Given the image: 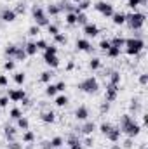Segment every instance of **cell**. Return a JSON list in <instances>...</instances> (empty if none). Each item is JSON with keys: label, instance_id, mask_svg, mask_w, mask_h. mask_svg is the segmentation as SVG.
I'll list each match as a JSON object with an SVG mask.
<instances>
[{"label": "cell", "instance_id": "1", "mask_svg": "<svg viewBox=\"0 0 148 149\" xmlns=\"http://www.w3.org/2000/svg\"><path fill=\"white\" fill-rule=\"evenodd\" d=\"M120 132L122 134H125L127 137H136V135H140V132H141V125L140 123H136L134 121V118L131 116V114H124L122 116V120H120Z\"/></svg>", "mask_w": 148, "mask_h": 149}, {"label": "cell", "instance_id": "2", "mask_svg": "<svg viewBox=\"0 0 148 149\" xmlns=\"http://www.w3.org/2000/svg\"><path fill=\"white\" fill-rule=\"evenodd\" d=\"M124 47H125V52H127L129 56H138V54H140V52L145 49V42H143L140 37L125 38V43H124Z\"/></svg>", "mask_w": 148, "mask_h": 149}, {"label": "cell", "instance_id": "3", "mask_svg": "<svg viewBox=\"0 0 148 149\" xmlns=\"http://www.w3.org/2000/svg\"><path fill=\"white\" fill-rule=\"evenodd\" d=\"M78 88H80L82 92H85V94H96L98 88H99V81H98V78H94V76H87V78H84V80L78 83Z\"/></svg>", "mask_w": 148, "mask_h": 149}, {"label": "cell", "instance_id": "4", "mask_svg": "<svg viewBox=\"0 0 148 149\" xmlns=\"http://www.w3.org/2000/svg\"><path fill=\"white\" fill-rule=\"evenodd\" d=\"M147 16L143 12H132V14H125V23L132 28V30H140L145 24Z\"/></svg>", "mask_w": 148, "mask_h": 149}, {"label": "cell", "instance_id": "5", "mask_svg": "<svg viewBox=\"0 0 148 149\" xmlns=\"http://www.w3.org/2000/svg\"><path fill=\"white\" fill-rule=\"evenodd\" d=\"M32 17L35 19V24H37L38 28H42V26H47L51 21H49V17L45 16V12H44V9L40 7V5H33L32 7Z\"/></svg>", "mask_w": 148, "mask_h": 149}, {"label": "cell", "instance_id": "6", "mask_svg": "<svg viewBox=\"0 0 148 149\" xmlns=\"http://www.w3.org/2000/svg\"><path fill=\"white\" fill-rule=\"evenodd\" d=\"M94 7H96V10H98L99 14H103L105 17H111L113 12H115V10H113V5L108 3V2H98Z\"/></svg>", "mask_w": 148, "mask_h": 149}, {"label": "cell", "instance_id": "7", "mask_svg": "<svg viewBox=\"0 0 148 149\" xmlns=\"http://www.w3.org/2000/svg\"><path fill=\"white\" fill-rule=\"evenodd\" d=\"M7 97H9V101H12V102H21V101L26 97V92H25L23 88H11V90L7 92Z\"/></svg>", "mask_w": 148, "mask_h": 149}, {"label": "cell", "instance_id": "8", "mask_svg": "<svg viewBox=\"0 0 148 149\" xmlns=\"http://www.w3.org/2000/svg\"><path fill=\"white\" fill-rule=\"evenodd\" d=\"M117 94H118V85L108 83L106 85V92H105V101L106 102H113L117 99Z\"/></svg>", "mask_w": 148, "mask_h": 149}, {"label": "cell", "instance_id": "9", "mask_svg": "<svg viewBox=\"0 0 148 149\" xmlns=\"http://www.w3.org/2000/svg\"><path fill=\"white\" fill-rule=\"evenodd\" d=\"M16 17H18V14H16L14 9L5 7V9H2V12H0V19H2L4 23H12V21H16Z\"/></svg>", "mask_w": 148, "mask_h": 149}, {"label": "cell", "instance_id": "10", "mask_svg": "<svg viewBox=\"0 0 148 149\" xmlns=\"http://www.w3.org/2000/svg\"><path fill=\"white\" fill-rule=\"evenodd\" d=\"M82 31H84L85 37L94 38L98 33H99V28H98V24H94V23H87V24H84V30H82Z\"/></svg>", "mask_w": 148, "mask_h": 149}, {"label": "cell", "instance_id": "11", "mask_svg": "<svg viewBox=\"0 0 148 149\" xmlns=\"http://www.w3.org/2000/svg\"><path fill=\"white\" fill-rule=\"evenodd\" d=\"M75 45H77V49H78V50H84V52H92V45H91V42H89L87 38H78Z\"/></svg>", "mask_w": 148, "mask_h": 149}, {"label": "cell", "instance_id": "12", "mask_svg": "<svg viewBox=\"0 0 148 149\" xmlns=\"http://www.w3.org/2000/svg\"><path fill=\"white\" fill-rule=\"evenodd\" d=\"M75 118H77L78 121H87V118H89V109H87L85 106H78V108L75 109Z\"/></svg>", "mask_w": 148, "mask_h": 149}, {"label": "cell", "instance_id": "13", "mask_svg": "<svg viewBox=\"0 0 148 149\" xmlns=\"http://www.w3.org/2000/svg\"><path fill=\"white\" fill-rule=\"evenodd\" d=\"M120 128L118 127H111L110 130H108V134H106V139L110 141V142H118L120 141Z\"/></svg>", "mask_w": 148, "mask_h": 149}, {"label": "cell", "instance_id": "14", "mask_svg": "<svg viewBox=\"0 0 148 149\" xmlns=\"http://www.w3.org/2000/svg\"><path fill=\"white\" fill-rule=\"evenodd\" d=\"M66 144H68V148H70V149H84L82 141H80L77 135H70V137H68V141H66Z\"/></svg>", "mask_w": 148, "mask_h": 149}, {"label": "cell", "instance_id": "15", "mask_svg": "<svg viewBox=\"0 0 148 149\" xmlns=\"http://www.w3.org/2000/svg\"><path fill=\"white\" fill-rule=\"evenodd\" d=\"M40 120L44 123H54L56 121V114H54V111H42L40 113Z\"/></svg>", "mask_w": 148, "mask_h": 149}, {"label": "cell", "instance_id": "16", "mask_svg": "<svg viewBox=\"0 0 148 149\" xmlns=\"http://www.w3.org/2000/svg\"><path fill=\"white\" fill-rule=\"evenodd\" d=\"M44 61H45V64L51 66V68H58V66H59L58 56H47V54H44Z\"/></svg>", "mask_w": 148, "mask_h": 149}, {"label": "cell", "instance_id": "17", "mask_svg": "<svg viewBox=\"0 0 148 149\" xmlns=\"http://www.w3.org/2000/svg\"><path fill=\"white\" fill-rule=\"evenodd\" d=\"M94 130H96V123H94V121H85V123L82 125V128H80V132L85 134V135H91Z\"/></svg>", "mask_w": 148, "mask_h": 149}, {"label": "cell", "instance_id": "18", "mask_svg": "<svg viewBox=\"0 0 148 149\" xmlns=\"http://www.w3.org/2000/svg\"><path fill=\"white\" fill-rule=\"evenodd\" d=\"M4 135H5L7 142H12V141H16V128H14V127H5V130H4Z\"/></svg>", "mask_w": 148, "mask_h": 149}, {"label": "cell", "instance_id": "19", "mask_svg": "<svg viewBox=\"0 0 148 149\" xmlns=\"http://www.w3.org/2000/svg\"><path fill=\"white\" fill-rule=\"evenodd\" d=\"M63 144H65V141H63V137H52L51 141H49V146H51V149H59L63 148Z\"/></svg>", "mask_w": 148, "mask_h": 149}, {"label": "cell", "instance_id": "20", "mask_svg": "<svg viewBox=\"0 0 148 149\" xmlns=\"http://www.w3.org/2000/svg\"><path fill=\"white\" fill-rule=\"evenodd\" d=\"M111 19H113V24L120 26V24H124V23H125V14H124V12H113Z\"/></svg>", "mask_w": 148, "mask_h": 149}, {"label": "cell", "instance_id": "21", "mask_svg": "<svg viewBox=\"0 0 148 149\" xmlns=\"http://www.w3.org/2000/svg\"><path fill=\"white\" fill-rule=\"evenodd\" d=\"M28 56H26V52H25V47L23 45H18L16 47V54H14V59L16 61H25Z\"/></svg>", "mask_w": 148, "mask_h": 149}, {"label": "cell", "instance_id": "22", "mask_svg": "<svg viewBox=\"0 0 148 149\" xmlns=\"http://www.w3.org/2000/svg\"><path fill=\"white\" fill-rule=\"evenodd\" d=\"M25 52H26V56H35V54L38 52L35 42H28V43L25 45Z\"/></svg>", "mask_w": 148, "mask_h": 149}, {"label": "cell", "instance_id": "23", "mask_svg": "<svg viewBox=\"0 0 148 149\" xmlns=\"http://www.w3.org/2000/svg\"><path fill=\"white\" fill-rule=\"evenodd\" d=\"M16 121H18V128H21L23 132L30 128V121H28V118H26V116H21V118H18Z\"/></svg>", "mask_w": 148, "mask_h": 149}, {"label": "cell", "instance_id": "24", "mask_svg": "<svg viewBox=\"0 0 148 149\" xmlns=\"http://www.w3.org/2000/svg\"><path fill=\"white\" fill-rule=\"evenodd\" d=\"M105 52H106V56L111 57V59H115V57H118V56H120V49H118V47H113V45H110Z\"/></svg>", "mask_w": 148, "mask_h": 149}, {"label": "cell", "instance_id": "25", "mask_svg": "<svg viewBox=\"0 0 148 149\" xmlns=\"http://www.w3.org/2000/svg\"><path fill=\"white\" fill-rule=\"evenodd\" d=\"M110 43L113 45V47H118V49H122L124 47V43H125V38L120 37V35H117V37H113L110 40Z\"/></svg>", "mask_w": 148, "mask_h": 149}, {"label": "cell", "instance_id": "26", "mask_svg": "<svg viewBox=\"0 0 148 149\" xmlns=\"http://www.w3.org/2000/svg\"><path fill=\"white\" fill-rule=\"evenodd\" d=\"M59 12H61V9H59L58 3H49V5H47V14H49V16H58Z\"/></svg>", "mask_w": 148, "mask_h": 149}, {"label": "cell", "instance_id": "27", "mask_svg": "<svg viewBox=\"0 0 148 149\" xmlns=\"http://www.w3.org/2000/svg\"><path fill=\"white\" fill-rule=\"evenodd\" d=\"M33 141H35V134H33L32 130H25V132H23V142L32 144Z\"/></svg>", "mask_w": 148, "mask_h": 149}, {"label": "cell", "instance_id": "28", "mask_svg": "<svg viewBox=\"0 0 148 149\" xmlns=\"http://www.w3.org/2000/svg\"><path fill=\"white\" fill-rule=\"evenodd\" d=\"M65 21H66V24L75 26V24H77V14H75V12H66V16H65Z\"/></svg>", "mask_w": 148, "mask_h": 149}, {"label": "cell", "instance_id": "29", "mask_svg": "<svg viewBox=\"0 0 148 149\" xmlns=\"http://www.w3.org/2000/svg\"><path fill=\"white\" fill-rule=\"evenodd\" d=\"M89 68H91L92 71L99 70V68H101V59H99V57H92V59L89 61Z\"/></svg>", "mask_w": 148, "mask_h": 149}, {"label": "cell", "instance_id": "30", "mask_svg": "<svg viewBox=\"0 0 148 149\" xmlns=\"http://www.w3.org/2000/svg\"><path fill=\"white\" fill-rule=\"evenodd\" d=\"M87 19H89V17H87L85 12H77V24H82V26H84V24L89 23Z\"/></svg>", "mask_w": 148, "mask_h": 149}, {"label": "cell", "instance_id": "31", "mask_svg": "<svg viewBox=\"0 0 148 149\" xmlns=\"http://www.w3.org/2000/svg\"><path fill=\"white\" fill-rule=\"evenodd\" d=\"M54 76L52 71H42L40 73V81H44V83H51V78Z\"/></svg>", "mask_w": 148, "mask_h": 149}, {"label": "cell", "instance_id": "32", "mask_svg": "<svg viewBox=\"0 0 148 149\" xmlns=\"http://www.w3.org/2000/svg\"><path fill=\"white\" fill-rule=\"evenodd\" d=\"M45 28H47V33H49V35H52V37L59 33V28H58V24H54V23H49Z\"/></svg>", "mask_w": 148, "mask_h": 149}, {"label": "cell", "instance_id": "33", "mask_svg": "<svg viewBox=\"0 0 148 149\" xmlns=\"http://www.w3.org/2000/svg\"><path fill=\"white\" fill-rule=\"evenodd\" d=\"M58 94V90H56V85L54 83H49L47 87H45V95H49V97H54Z\"/></svg>", "mask_w": 148, "mask_h": 149}, {"label": "cell", "instance_id": "34", "mask_svg": "<svg viewBox=\"0 0 148 149\" xmlns=\"http://www.w3.org/2000/svg\"><path fill=\"white\" fill-rule=\"evenodd\" d=\"M54 102H56V106L63 108V106H66V104H68V97H66V95H58Z\"/></svg>", "mask_w": 148, "mask_h": 149}, {"label": "cell", "instance_id": "35", "mask_svg": "<svg viewBox=\"0 0 148 149\" xmlns=\"http://www.w3.org/2000/svg\"><path fill=\"white\" fill-rule=\"evenodd\" d=\"M25 80H26V74H25V73H21V71L14 73V81H16L18 85H23V83H25Z\"/></svg>", "mask_w": 148, "mask_h": 149}, {"label": "cell", "instance_id": "36", "mask_svg": "<svg viewBox=\"0 0 148 149\" xmlns=\"http://www.w3.org/2000/svg\"><path fill=\"white\" fill-rule=\"evenodd\" d=\"M9 116H11L12 120H18V118H21V116H23V111H21L19 108H12V109L9 111Z\"/></svg>", "mask_w": 148, "mask_h": 149}, {"label": "cell", "instance_id": "37", "mask_svg": "<svg viewBox=\"0 0 148 149\" xmlns=\"http://www.w3.org/2000/svg\"><path fill=\"white\" fill-rule=\"evenodd\" d=\"M111 127H113L111 123H108V121H103V123L99 125V132H101L103 135H106V134H108V130H110Z\"/></svg>", "mask_w": 148, "mask_h": 149}, {"label": "cell", "instance_id": "38", "mask_svg": "<svg viewBox=\"0 0 148 149\" xmlns=\"http://www.w3.org/2000/svg\"><path fill=\"white\" fill-rule=\"evenodd\" d=\"M16 47H18V45H12V43H11V45H7V47H5V50H4V52H5V56L14 57V54H16Z\"/></svg>", "mask_w": 148, "mask_h": 149}, {"label": "cell", "instance_id": "39", "mask_svg": "<svg viewBox=\"0 0 148 149\" xmlns=\"http://www.w3.org/2000/svg\"><path fill=\"white\" fill-rule=\"evenodd\" d=\"M44 54H47V56H56V54H58V47H54V45H47V47L44 49Z\"/></svg>", "mask_w": 148, "mask_h": 149}, {"label": "cell", "instance_id": "40", "mask_svg": "<svg viewBox=\"0 0 148 149\" xmlns=\"http://www.w3.org/2000/svg\"><path fill=\"white\" fill-rule=\"evenodd\" d=\"M110 83H113V85H118L120 83V73L118 71H113L110 74Z\"/></svg>", "mask_w": 148, "mask_h": 149}, {"label": "cell", "instance_id": "41", "mask_svg": "<svg viewBox=\"0 0 148 149\" xmlns=\"http://www.w3.org/2000/svg\"><path fill=\"white\" fill-rule=\"evenodd\" d=\"M14 68H16V63H14L12 59H7V61L4 63V70H5V71H12Z\"/></svg>", "mask_w": 148, "mask_h": 149}, {"label": "cell", "instance_id": "42", "mask_svg": "<svg viewBox=\"0 0 148 149\" xmlns=\"http://www.w3.org/2000/svg\"><path fill=\"white\" fill-rule=\"evenodd\" d=\"M38 33H40V28H38L37 24H33V26L28 28V35H30V37H37Z\"/></svg>", "mask_w": 148, "mask_h": 149}, {"label": "cell", "instance_id": "43", "mask_svg": "<svg viewBox=\"0 0 148 149\" xmlns=\"http://www.w3.org/2000/svg\"><path fill=\"white\" fill-rule=\"evenodd\" d=\"M141 5V0H127V7H131L132 10H136Z\"/></svg>", "mask_w": 148, "mask_h": 149}, {"label": "cell", "instance_id": "44", "mask_svg": "<svg viewBox=\"0 0 148 149\" xmlns=\"http://www.w3.org/2000/svg\"><path fill=\"white\" fill-rule=\"evenodd\" d=\"M54 42L56 43H66V37H65V33H58V35H54Z\"/></svg>", "mask_w": 148, "mask_h": 149}, {"label": "cell", "instance_id": "45", "mask_svg": "<svg viewBox=\"0 0 148 149\" xmlns=\"http://www.w3.org/2000/svg\"><path fill=\"white\" fill-rule=\"evenodd\" d=\"M7 149H23V144L18 141H12V142H7Z\"/></svg>", "mask_w": 148, "mask_h": 149}, {"label": "cell", "instance_id": "46", "mask_svg": "<svg viewBox=\"0 0 148 149\" xmlns=\"http://www.w3.org/2000/svg\"><path fill=\"white\" fill-rule=\"evenodd\" d=\"M110 45H111V43H110V40H108V38H103V40L99 42V49H101L103 52H105V50H106Z\"/></svg>", "mask_w": 148, "mask_h": 149}, {"label": "cell", "instance_id": "47", "mask_svg": "<svg viewBox=\"0 0 148 149\" xmlns=\"http://www.w3.org/2000/svg\"><path fill=\"white\" fill-rule=\"evenodd\" d=\"M35 45H37L38 50H44V49H45V47H47L49 43H47L45 40H42V38H40V40H37V42H35Z\"/></svg>", "mask_w": 148, "mask_h": 149}, {"label": "cell", "instance_id": "48", "mask_svg": "<svg viewBox=\"0 0 148 149\" xmlns=\"http://www.w3.org/2000/svg\"><path fill=\"white\" fill-rule=\"evenodd\" d=\"M147 83H148V74L147 73H141V74H140V85H143V87H145Z\"/></svg>", "mask_w": 148, "mask_h": 149}, {"label": "cell", "instance_id": "49", "mask_svg": "<svg viewBox=\"0 0 148 149\" xmlns=\"http://www.w3.org/2000/svg\"><path fill=\"white\" fill-rule=\"evenodd\" d=\"M25 9H26V7H25V3H23V2H19V3H18V7H16L14 10H16V14H23V12H25Z\"/></svg>", "mask_w": 148, "mask_h": 149}, {"label": "cell", "instance_id": "50", "mask_svg": "<svg viewBox=\"0 0 148 149\" xmlns=\"http://www.w3.org/2000/svg\"><path fill=\"white\" fill-rule=\"evenodd\" d=\"M54 85H56V90H58V92H63V90L66 88V83H65V81H58V83H54Z\"/></svg>", "mask_w": 148, "mask_h": 149}, {"label": "cell", "instance_id": "51", "mask_svg": "<svg viewBox=\"0 0 148 149\" xmlns=\"http://www.w3.org/2000/svg\"><path fill=\"white\" fill-rule=\"evenodd\" d=\"M7 106H9V97L7 95L0 97V108H7Z\"/></svg>", "mask_w": 148, "mask_h": 149}, {"label": "cell", "instance_id": "52", "mask_svg": "<svg viewBox=\"0 0 148 149\" xmlns=\"http://www.w3.org/2000/svg\"><path fill=\"white\" fill-rule=\"evenodd\" d=\"M7 83H9V78L5 74H0V87H5Z\"/></svg>", "mask_w": 148, "mask_h": 149}, {"label": "cell", "instance_id": "53", "mask_svg": "<svg viewBox=\"0 0 148 149\" xmlns=\"http://www.w3.org/2000/svg\"><path fill=\"white\" fill-rule=\"evenodd\" d=\"M92 142H94V141H92V137H91V135H87V139L82 142V146H92Z\"/></svg>", "mask_w": 148, "mask_h": 149}, {"label": "cell", "instance_id": "54", "mask_svg": "<svg viewBox=\"0 0 148 149\" xmlns=\"http://www.w3.org/2000/svg\"><path fill=\"white\" fill-rule=\"evenodd\" d=\"M132 144H134V142H132V139L129 137V139L124 142V148H125V149H131V148H132Z\"/></svg>", "mask_w": 148, "mask_h": 149}, {"label": "cell", "instance_id": "55", "mask_svg": "<svg viewBox=\"0 0 148 149\" xmlns=\"http://www.w3.org/2000/svg\"><path fill=\"white\" fill-rule=\"evenodd\" d=\"M108 109H110V102H106V101H105V102H103V104H101V113L108 111Z\"/></svg>", "mask_w": 148, "mask_h": 149}, {"label": "cell", "instance_id": "56", "mask_svg": "<svg viewBox=\"0 0 148 149\" xmlns=\"http://www.w3.org/2000/svg\"><path fill=\"white\" fill-rule=\"evenodd\" d=\"M110 149H122V146H120V144H117V142H113V146H111Z\"/></svg>", "mask_w": 148, "mask_h": 149}, {"label": "cell", "instance_id": "57", "mask_svg": "<svg viewBox=\"0 0 148 149\" xmlns=\"http://www.w3.org/2000/svg\"><path fill=\"white\" fill-rule=\"evenodd\" d=\"M73 66H75L73 63H68V66H66V70H68V71H70V70H73Z\"/></svg>", "mask_w": 148, "mask_h": 149}, {"label": "cell", "instance_id": "58", "mask_svg": "<svg viewBox=\"0 0 148 149\" xmlns=\"http://www.w3.org/2000/svg\"><path fill=\"white\" fill-rule=\"evenodd\" d=\"M72 2H75V3H78V2H80V0H72Z\"/></svg>", "mask_w": 148, "mask_h": 149}, {"label": "cell", "instance_id": "59", "mask_svg": "<svg viewBox=\"0 0 148 149\" xmlns=\"http://www.w3.org/2000/svg\"><path fill=\"white\" fill-rule=\"evenodd\" d=\"M59 149H66V148H59Z\"/></svg>", "mask_w": 148, "mask_h": 149}]
</instances>
